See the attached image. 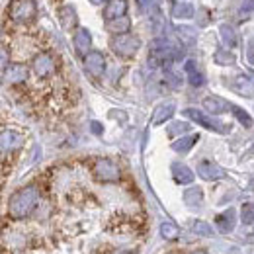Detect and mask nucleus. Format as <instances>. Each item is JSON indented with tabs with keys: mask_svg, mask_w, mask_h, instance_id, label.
Masks as SVG:
<instances>
[{
	"mask_svg": "<svg viewBox=\"0 0 254 254\" xmlns=\"http://www.w3.org/2000/svg\"><path fill=\"white\" fill-rule=\"evenodd\" d=\"M37 201H39V190L35 186H26L16 193H12V197L8 201V215H12L14 219L28 217L35 209Z\"/></svg>",
	"mask_w": 254,
	"mask_h": 254,
	"instance_id": "1",
	"label": "nucleus"
},
{
	"mask_svg": "<svg viewBox=\"0 0 254 254\" xmlns=\"http://www.w3.org/2000/svg\"><path fill=\"white\" fill-rule=\"evenodd\" d=\"M110 47L112 51L118 55V57H133L139 47H141V39L135 37V35H129V33H122V35H116L112 41H110Z\"/></svg>",
	"mask_w": 254,
	"mask_h": 254,
	"instance_id": "2",
	"label": "nucleus"
},
{
	"mask_svg": "<svg viewBox=\"0 0 254 254\" xmlns=\"http://www.w3.org/2000/svg\"><path fill=\"white\" fill-rule=\"evenodd\" d=\"M35 16V2L33 0H12L10 4V18L18 24L30 22Z\"/></svg>",
	"mask_w": 254,
	"mask_h": 254,
	"instance_id": "3",
	"label": "nucleus"
},
{
	"mask_svg": "<svg viewBox=\"0 0 254 254\" xmlns=\"http://www.w3.org/2000/svg\"><path fill=\"white\" fill-rule=\"evenodd\" d=\"M92 170H94L96 178L102 180V182H116V180H120V176H122L118 164L112 162V160H108V159L96 160V164Z\"/></svg>",
	"mask_w": 254,
	"mask_h": 254,
	"instance_id": "4",
	"label": "nucleus"
},
{
	"mask_svg": "<svg viewBox=\"0 0 254 254\" xmlns=\"http://www.w3.org/2000/svg\"><path fill=\"white\" fill-rule=\"evenodd\" d=\"M184 116H186V118H190L191 122L199 124L201 127L209 129V131H215V133H227V127L221 126V124H217L215 120H211L209 116H205L203 112H199V110H195V108H188V110H184Z\"/></svg>",
	"mask_w": 254,
	"mask_h": 254,
	"instance_id": "5",
	"label": "nucleus"
},
{
	"mask_svg": "<svg viewBox=\"0 0 254 254\" xmlns=\"http://www.w3.org/2000/svg\"><path fill=\"white\" fill-rule=\"evenodd\" d=\"M32 68L37 76H41V78H43V76L53 74V72H55V68H57V64H55V59H53L49 53H37V55L33 57Z\"/></svg>",
	"mask_w": 254,
	"mask_h": 254,
	"instance_id": "6",
	"label": "nucleus"
},
{
	"mask_svg": "<svg viewBox=\"0 0 254 254\" xmlns=\"http://www.w3.org/2000/svg\"><path fill=\"white\" fill-rule=\"evenodd\" d=\"M26 78H28V68H26V64L14 63V64L4 66V70H2V80H4V84H22V82H26Z\"/></svg>",
	"mask_w": 254,
	"mask_h": 254,
	"instance_id": "7",
	"label": "nucleus"
},
{
	"mask_svg": "<svg viewBox=\"0 0 254 254\" xmlns=\"http://www.w3.org/2000/svg\"><path fill=\"white\" fill-rule=\"evenodd\" d=\"M197 174L203 180H207V182H215V180H221V178L227 176V172L223 170L221 166L215 164V162H211V160H201L197 164Z\"/></svg>",
	"mask_w": 254,
	"mask_h": 254,
	"instance_id": "8",
	"label": "nucleus"
},
{
	"mask_svg": "<svg viewBox=\"0 0 254 254\" xmlns=\"http://www.w3.org/2000/svg\"><path fill=\"white\" fill-rule=\"evenodd\" d=\"M84 66H86V70L92 74V76H102L104 74V70H106V59H104V55L100 53V51H92V53H88L86 57H84Z\"/></svg>",
	"mask_w": 254,
	"mask_h": 254,
	"instance_id": "9",
	"label": "nucleus"
},
{
	"mask_svg": "<svg viewBox=\"0 0 254 254\" xmlns=\"http://www.w3.org/2000/svg\"><path fill=\"white\" fill-rule=\"evenodd\" d=\"M127 12V0H110L106 10H104V20L112 22L118 18H124Z\"/></svg>",
	"mask_w": 254,
	"mask_h": 254,
	"instance_id": "10",
	"label": "nucleus"
},
{
	"mask_svg": "<svg viewBox=\"0 0 254 254\" xmlns=\"http://www.w3.org/2000/svg\"><path fill=\"white\" fill-rule=\"evenodd\" d=\"M90 45H92V35H90V32L86 28H78L74 32V49H76V53L86 57Z\"/></svg>",
	"mask_w": 254,
	"mask_h": 254,
	"instance_id": "11",
	"label": "nucleus"
},
{
	"mask_svg": "<svg viewBox=\"0 0 254 254\" xmlns=\"http://www.w3.org/2000/svg\"><path fill=\"white\" fill-rule=\"evenodd\" d=\"M215 225H217V229L221 233H231L235 229V225H237V213H235V209H227V211L219 213L215 217Z\"/></svg>",
	"mask_w": 254,
	"mask_h": 254,
	"instance_id": "12",
	"label": "nucleus"
},
{
	"mask_svg": "<svg viewBox=\"0 0 254 254\" xmlns=\"http://www.w3.org/2000/svg\"><path fill=\"white\" fill-rule=\"evenodd\" d=\"M203 106H205V110H207L209 114H213V116H219V114H225L227 110H231V104H227L219 96H207V98L203 100Z\"/></svg>",
	"mask_w": 254,
	"mask_h": 254,
	"instance_id": "13",
	"label": "nucleus"
},
{
	"mask_svg": "<svg viewBox=\"0 0 254 254\" xmlns=\"http://www.w3.org/2000/svg\"><path fill=\"white\" fill-rule=\"evenodd\" d=\"M172 178H174L178 184H191V182H193V172H191L186 164L174 162V164H172Z\"/></svg>",
	"mask_w": 254,
	"mask_h": 254,
	"instance_id": "14",
	"label": "nucleus"
},
{
	"mask_svg": "<svg viewBox=\"0 0 254 254\" xmlns=\"http://www.w3.org/2000/svg\"><path fill=\"white\" fill-rule=\"evenodd\" d=\"M174 110H176V106H174L172 102L160 104L159 108L155 110V114H153V126H160V124H164L166 120H170V118L174 116Z\"/></svg>",
	"mask_w": 254,
	"mask_h": 254,
	"instance_id": "15",
	"label": "nucleus"
},
{
	"mask_svg": "<svg viewBox=\"0 0 254 254\" xmlns=\"http://www.w3.org/2000/svg\"><path fill=\"white\" fill-rule=\"evenodd\" d=\"M184 70H186V74H188V80H190L191 86H195V88H199V86H203L205 84V76L197 70V66L193 61H186L184 64Z\"/></svg>",
	"mask_w": 254,
	"mask_h": 254,
	"instance_id": "16",
	"label": "nucleus"
},
{
	"mask_svg": "<svg viewBox=\"0 0 254 254\" xmlns=\"http://www.w3.org/2000/svg\"><path fill=\"white\" fill-rule=\"evenodd\" d=\"M197 139H199V135H186V137H180L178 141L172 143V151L186 155V153H190L191 147L197 143Z\"/></svg>",
	"mask_w": 254,
	"mask_h": 254,
	"instance_id": "17",
	"label": "nucleus"
},
{
	"mask_svg": "<svg viewBox=\"0 0 254 254\" xmlns=\"http://www.w3.org/2000/svg\"><path fill=\"white\" fill-rule=\"evenodd\" d=\"M59 20L64 30H72V26H76V12L72 6H63L59 10Z\"/></svg>",
	"mask_w": 254,
	"mask_h": 254,
	"instance_id": "18",
	"label": "nucleus"
},
{
	"mask_svg": "<svg viewBox=\"0 0 254 254\" xmlns=\"http://www.w3.org/2000/svg\"><path fill=\"white\" fill-rule=\"evenodd\" d=\"M20 141H22V137H20L18 133L4 129V131H2V153L6 155V153H8V151H12L14 147H18V145H20Z\"/></svg>",
	"mask_w": 254,
	"mask_h": 254,
	"instance_id": "19",
	"label": "nucleus"
},
{
	"mask_svg": "<svg viewBox=\"0 0 254 254\" xmlns=\"http://www.w3.org/2000/svg\"><path fill=\"white\" fill-rule=\"evenodd\" d=\"M219 33H221V39H223V43H225V47H235V45H239V35H237V30H235L233 26L223 24L221 28H219Z\"/></svg>",
	"mask_w": 254,
	"mask_h": 254,
	"instance_id": "20",
	"label": "nucleus"
},
{
	"mask_svg": "<svg viewBox=\"0 0 254 254\" xmlns=\"http://www.w3.org/2000/svg\"><path fill=\"white\" fill-rule=\"evenodd\" d=\"M172 16L178 20H190L193 18V6L188 2H176L172 6Z\"/></svg>",
	"mask_w": 254,
	"mask_h": 254,
	"instance_id": "21",
	"label": "nucleus"
},
{
	"mask_svg": "<svg viewBox=\"0 0 254 254\" xmlns=\"http://www.w3.org/2000/svg\"><path fill=\"white\" fill-rule=\"evenodd\" d=\"M203 201V191L199 188H190V190L184 191V203L190 205V207H199Z\"/></svg>",
	"mask_w": 254,
	"mask_h": 254,
	"instance_id": "22",
	"label": "nucleus"
},
{
	"mask_svg": "<svg viewBox=\"0 0 254 254\" xmlns=\"http://www.w3.org/2000/svg\"><path fill=\"white\" fill-rule=\"evenodd\" d=\"M106 28H108V30H110L112 33H118V35H122V33L129 32V28H131V22H129L126 16H124V18H118V20H112V22H108V24H106Z\"/></svg>",
	"mask_w": 254,
	"mask_h": 254,
	"instance_id": "23",
	"label": "nucleus"
},
{
	"mask_svg": "<svg viewBox=\"0 0 254 254\" xmlns=\"http://www.w3.org/2000/svg\"><path fill=\"white\" fill-rule=\"evenodd\" d=\"M160 235H162V239H166V241H176V239L180 237V229L172 221H164L160 225Z\"/></svg>",
	"mask_w": 254,
	"mask_h": 254,
	"instance_id": "24",
	"label": "nucleus"
},
{
	"mask_svg": "<svg viewBox=\"0 0 254 254\" xmlns=\"http://www.w3.org/2000/svg\"><path fill=\"white\" fill-rule=\"evenodd\" d=\"M213 59H215V63L217 64H223V66H229V64H235V55L229 51V49H217L215 53H213Z\"/></svg>",
	"mask_w": 254,
	"mask_h": 254,
	"instance_id": "25",
	"label": "nucleus"
},
{
	"mask_svg": "<svg viewBox=\"0 0 254 254\" xmlns=\"http://www.w3.org/2000/svg\"><path fill=\"white\" fill-rule=\"evenodd\" d=\"M239 86H235L241 94H247V96H253L254 94V86H253V82L247 78V76H237V80H235Z\"/></svg>",
	"mask_w": 254,
	"mask_h": 254,
	"instance_id": "26",
	"label": "nucleus"
},
{
	"mask_svg": "<svg viewBox=\"0 0 254 254\" xmlns=\"http://www.w3.org/2000/svg\"><path fill=\"white\" fill-rule=\"evenodd\" d=\"M231 112L235 114V118H237L245 127H253V118L249 116V112H245V110L239 108V106H231Z\"/></svg>",
	"mask_w": 254,
	"mask_h": 254,
	"instance_id": "27",
	"label": "nucleus"
},
{
	"mask_svg": "<svg viewBox=\"0 0 254 254\" xmlns=\"http://www.w3.org/2000/svg\"><path fill=\"white\" fill-rule=\"evenodd\" d=\"M241 219H243L245 225H253L254 223V201L245 203V205L241 207Z\"/></svg>",
	"mask_w": 254,
	"mask_h": 254,
	"instance_id": "28",
	"label": "nucleus"
},
{
	"mask_svg": "<svg viewBox=\"0 0 254 254\" xmlns=\"http://www.w3.org/2000/svg\"><path fill=\"white\" fill-rule=\"evenodd\" d=\"M191 229H193V233L199 235V237H211V235H213V229L203 221H193Z\"/></svg>",
	"mask_w": 254,
	"mask_h": 254,
	"instance_id": "29",
	"label": "nucleus"
},
{
	"mask_svg": "<svg viewBox=\"0 0 254 254\" xmlns=\"http://www.w3.org/2000/svg\"><path fill=\"white\" fill-rule=\"evenodd\" d=\"M166 131H168V135H170V137H174V135H182V133L190 131V126H188V124H182V122H176V124L168 126Z\"/></svg>",
	"mask_w": 254,
	"mask_h": 254,
	"instance_id": "30",
	"label": "nucleus"
},
{
	"mask_svg": "<svg viewBox=\"0 0 254 254\" xmlns=\"http://www.w3.org/2000/svg\"><path fill=\"white\" fill-rule=\"evenodd\" d=\"M247 59H249V63L254 64V37L247 43Z\"/></svg>",
	"mask_w": 254,
	"mask_h": 254,
	"instance_id": "31",
	"label": "nucleus"
},
{
	"mask_svg": "<svg viewBox=\"0 0 254 254\" xmlns=\"http://www.w3.org/2000/svg\"><path fill=\"white\" fill-rule=\"evenodd\" d=\"M90 129H92L94 135H102L104 133V127H102V124H98V122H90Z\"/></svg>",
	"mask_w": 254,
	"mask_h": 254,
	"instance_id": "32",
	"label": "nucleus"
},
{
	"mask_svg": "<svg viewBox=\"0 0 254 254\" xmlns=\"http://www.w3.org/2000/svg\"><path fill=\"white\" fill-rule=\"evenodd\" d=\"M137 4H139V10H141V12H145V10H147V6H151V0H137Z\"/></svg>",
	"mask_w": 254,
	"mask_h": 254,
	"instance_id": "33",
	"label": "nucleus"
},
{
	"mask_svg": "<svg viewBox=\"0 0 254 254\" xmlns=\"http://www.w3.org/2000/svg\"><path fill=\"white\" fill-rule=\"evenodd\" d=\"M251 10H254V0L247 2V4H243V12H251Z\"/></svg>",
	"mask_w": 254,
	"mask_h": 254,
	"instance_id": "34",
	"label": "nucleus"
},
{
	"mask_svg": "<svg viewBox=\"0 0 254 254\" xmlns=\"http://www.w3.org/2000/svg\"><path fill=\"white\" fill-rule=\"evenodd\" d=\"M90 2H92V4H96V6H98V4H104V2H110V0H90Z\"/></svg>",
	"mask_w": 254,
	"mask_h": 254,
	"instance_id": "35",
	"label": "nucleus"
},
{
	"mask_svg": "<svg viewBox=\"0 0 254 254\" xmlns=\"http://www.w3.org/2000/svg\"><path fill=\"white\" fill-rule=\"evenodd\" d=\"M112 254H131V253H124V251H116V253H112Z\"/></svg>",
	"mask_w": 254,
	"mask_h": 254,
	"instance_id": "36",
	"label": "nucleus"
},
{
	"mask_svg": "<svg viewBox=\"0 0 254 254\" xmlns=\"http://www.w3.org/2000/svg\"><path fill=\"white\" fill-rule=\"evenodd\" d=\"M193 254H207V253H203V251H197V253H193Z\"/></svg>",
	"mask_w": 254,
	"mask_h": 254,
	"instance_id": "37",
	"label": "nucleus"
},
{
	"mask_svg": "<svg viewBox=\"0 0 254 254\" xmlns=\"http://www.w3.org/2000/svg\"><path fill=\"white\" fill-rule=\"evenodd\" d=\"M251 76H253V78H254V72H251Z\"/></svg>",
	"mask_w": 254,
	"mask_h": 254,
	"instance_id": "38",
	"label": "nucleus"
},
{
	"mask_svg": "<svg viewBox=\"0 0 254 254\" xmlns=\"http://www.w3.org/2000/svg\"><path fill=\"white\" fill-rule=\"evenodd\" d=\"M253 155H254V147H253Z\"/></svg>",
	"mask_w": 254,
	"mask_h": 254,
	"instance_id": "39",
	"label": "nucleus"
}]
</instances>
